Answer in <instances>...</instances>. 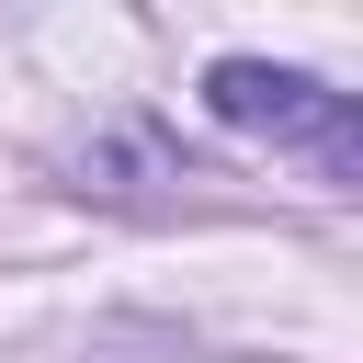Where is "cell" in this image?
<instances>
[{
  "label": "cell",
  "mask_w": 363,
  "mask_h": 363,
  "mask_svg": "<svg viewBox=\"0 0 363 363\" xmlns=\"http://www.w3.org/2000/svg\"><path fill=\"white\" fill-rule=\"evenodd\" d=\"M204 102H216V125H250V136H318V182H363L352 91H318L306 68H272V57H216Z\"/></svg>",
  "instance_id": "obj_1"
}]
</instances>
